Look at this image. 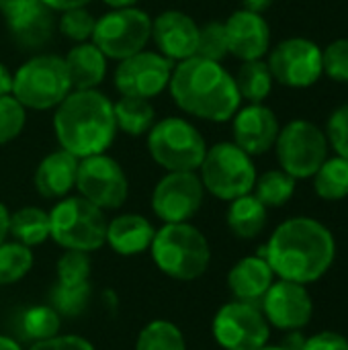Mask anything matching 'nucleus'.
I'll return each mask as SVG.
<instances>
[{"instance_id":"obj_41","label":"nucleus","mask_w":348,"mask_h":350,"mask_svg":"<svg viewBox=\"0 0 348 350\" xmlns=\"http://www.w3.org/2000/svg\"><path fill=\"white\" fill-rule=\"evenodd\" d=\"M29 350H96L92 347V342H88L82 336L76 334H57L53 338L41 340V342H33Z\"/></svg>"},{"instance_id":"obj_28","label":"nucleus","mask_w":348,"mask_h":350,"mask_svg":"<svg viewBox=\"0 0 348 350\" xmlns=\"http://www.w3.org/2000/svg\"><path fill=\"white\" fill-rule=\"evenodd\" d=\"M234 80H236L240 98H246L248 103H263L271 94L273 82H275L269 70V64L263 59L242 62Z\"/></svg>"},{"instance_id":"obj_46","label":"nucleus","mask_w":348,"mask_h":350,"mask_svg":"<svg viewBox=\"0 0 348 350\" xmlns=\"http://www.w3.org/2000/svg\"><path fill=\"white\" fill-rule=\"evenodd\" d=\"M304 342H306V336H302V332L295 330V332H287V338L283 340L281 347H285L287 350H302Z\"/></svg>"},{"instance_id":"obj_33","label":"nucleus","mask_w":348,"mask_h":350,"mask_svg":"<svg viewBox=\"0 0 348 350\" xmlns=\"http://www.w3.org/2000/svg\"><path fill=\"white\" fill-rule=\"evenodd\" d=\"M135 350H187V340L174 322L152 320L137 334Z\"/></svg>"},{"instance_id":"obj_21","label":"nucleus","mask_w":348,"mask_h":350,"mask_svg":"<svg viewBox=\"0 0 348 350\" xmlns=\"http://www.w3.org/2000/svg\"><path fill=\"white\" fill-rule=\"evenodd\" d=\"M78 162L80 158L72 156L66 150H55L47 154L33 176L35 189L43 199H64L70 195L72 189H76V174H78Z\"/></svg>"},{"instance_id":"obj_39","label":"nucleus","mask_w":348,"mask_h":350,"mask_svg":"<svg viewBox=\"0 0 348 350\" xmlns=\"http://www.w3.org/2000/svg\"><path fill=\"white\" fill-rule=\"evenodd\" d=\"M324 74L336 82L348 84V39H336L322 51Z\"/></svg>"},{"instance_id":"obj_48","label":"nucleus","mask_w":348,"mask_h":350,"mask_svg":"<svg viewBox=\"0 0 348 350\" xmlns=\"http://www.w3.org/2000/svg\"><path fill=\"white\" fill-rule=\"evenodd\" d=\"M0 350H23V349H21V345H18L16 340H12V338H8V336H2V334H0Z\"/></svg>"},{"instance_id":"obj_22","label":"nucleus","mask_w":348,"mask_h":350,"mask_svg":"<svg viewBox=\"0 0 348 350\" xmlns=\"http://www.w3.org/2000/svg\"><path fill=\"white\" fill-rule=\"evenodd\" d=\"M156 228L139 213H121L107 221L105 244L119 256H137L150 250Z\"/></svg>"},{"instance_id":"obj_40","label":"nucleus","mask_w":348,"mask_h":350,"mask_svg":"<svg viewBox=\"0 0 348 350\" xmlns=\"http://www.w3.org/2000/svg\"><path fill=\"white\" fill-rule=\"evenodd\" d=\"M326 137L328 146L336 152V156L348 160V103L330 115L326 125Z\"/></svg>"},{"instance_id":"obj_2","label":"nucleus","mask_w":348,"mask_h":350,"mask_svg":"<svg viewBox=\"0 0 348 350\" xmlns=\"http://www.w3.org/2000/svg\"><path fill=\"white\" fill-rule=\"evenodd\" d=\"M168 90L183 113L211 123L232 121L242 103L236 80L222 62L199 55L174 64Z\"/></svg>"},{"instance_id":"obj_18","label":"nucleus","mask_w":348,"mask_h":350,"mask_svg":"<svg viewBox=\"0 0 348 350\" xmlns=\"http://www.w3.org/2000/svg\"><path fill=\"white\" fill-rule=\"evenodd\" d=\"M279 131L281 125L275 111L263 103H250L248 107L238 109L232 117L234 144L250 156H260L275 148Z\"/></svg>"},{"instance_id":"obj_38","label":"nucleus","mask_w":348,"mask_h":350,"mask_svg":"<svg viewBox=\"0 0 348 350\" xmlns=\"http://www.w3.org/2000/svg\"><path fill=\"white\" fill-rule=\"evenodd\" d=\"M55 281H90L92 262L86 252L66 250L55 265Z\"/></svg>"},{"instance_id":"obj_4","label":"nucleus","mask_w":348,"mask_h":350,"mask_svg":"<svg viewBox=\"0 0 348 350\" xmlns=\"http://www.w3.org/2000/svg\"><path fill=\"white\" fill-rule=\"evenodd\" d=\"M150 252L160 273L174 281H195L207 273L211 262L205 234L189 221L164 224L156 230Z\"/></svg>"},{"instance_id":"obj_32","label":"nucleus","mask_w":348,"mask_h":350,"mask_svg":"<svg viewBox=\"0 0 348 350\" xmlns=\"http://www.w3.org/2000/svg\"><path fill=\"white\" fill-rule=\"evenodd\" d=\"M297 180L287 174L285 170H267L265 174L256 176L254 183V197L269 209V207H283L285 203L291 201L295 193Z\"/></svg>"},{"instance_id":"obj_15","label":"nucleus","mask_w":348,"mask_h":350,"mask_svg":"<svg viewBox=\"0 0 348 350\" xmlns=\"http://www.w3.org/2000/svg\"><path fill=\"white\" fill-rule=\"evenodd\" d=\"M205 199V187L197 172H166L152 193V211L164 224L191 221Z\"/></svg>"},{"instance_id":"obj_23","label":"nucleus","mask_w":348,"mask_h":350,"mask_svg":"<svg viewBox=\"0 0 348 350\" xmlns=\"http://www.w3.org/2000/svg\"><path fill=\"white\" fill-rule=\"evenodd\" d=\"M275 283V273L263 254L246 256L238 260L228 273V287L238 301L258 304Z\"/></svg>"},{"instance_id":"obj_27","label":"nucleus","mask_w":348,"mask_h":350,"mask_svg":"<svg viewBox=\"0 0 348 350\" xmlns=\"http://www.w3.org/2000/svg\"><path fill=\"white\" fill-rule=\"evenodd\" d=\"M8 236L29 248L41 246L49 238V213L35 205L21 207L18 211L10 213Z\"/></svg>"},{"instance_id":"obj_31","label":"nucleus","mask_w":348,"mask_h":350,"mask_svg":"<svg viewBox=\"0 0 348 350\" xmlns=\"http://www.w3.org/2000/svg\"><path fill=\"white\" fill-rule=\"evenodd\" d=\"M18 328L23 332L25 340L41 342L47 338H53L59 334L62 328V316L51 306H31L21 314Z\"/></svg>"},{"instance_id":"obj_29","label":"nucleus","mask_w":348,"mask_h":350,"mask_svg":"<svg viewBox=\"0 0 348 350\" xmlns=\"http://www.w3.org/2000/svg\"><path fill=\"white\" fill-rule=\"evenodd\" d=\"M90 297H92L90 281H55L49 291V299H51L49 306L59 316L78 318L88 308Z\"/></svg>"},{"instance_id":"obj_49","label":"nucleus","mask_w":348,"mask_h":350,"mask_svg":"<svg viewBox=\"0 0 348 350\" xmlns=\"http://www.w3.org/2000/svg\"><path fill=\"white\" fill-rule=\"evenodd\" d=\"M111 8H125V6H135L139 0H103Z\"/></svg>"},{"instance_id":"obj_16","label":"nucleus","mask_w":348,"mask_h":350,"mask_svg":"<svg viewBox=\"0 0 348 350\" xmlns=\"http://www.w3.org/2000/svg\"><path fill=\"white\" fill-rule=\"evenodd\" d=\"M260 310L271 328L295 332L310 324L314 316V301L306 285L279 279L260 299Z\"/></svg>"},{"instance_id":"obj_13","label":"nucleus","mask_w":348,"mask_h":350,"mask_svg":"<svg viewBox=\"0 0 348 350\" xmlns=\"http://www.w3.org/2000/svg\"><path fill=\"white\" fill-rule=\"evenodd\" d=\"M273 80L289 88H310L322 74V49L306 37H289L277 43L269 55Z\"/></svg>"},{"instance_id":"obj_1","label":"nucleus","mask_w":348,"mask_h":350,"mask_svg":"<svg viewBox=\"0 0 348 350\" xmlns=\"http://www.w3.org/2000/svg\"><path fill=\"white\" fill-rule=\"evenodd\" d=\"M260 254L275 277L310 285L320 281L334 265L336 240L314 217H289L275 228Z\"/></svg>"},{"instance_id":"obj_9","label":"nucleus","mask_w":348,"mask_h":350,"mask_svg":"<svg viewBox=\"0 0 348 350\" xmlns=\"http://www.w3.org/2000/svg\"><path fill=\"white\" fill-rule=\"evenodd\" d=\"M152 39V18L137 6L111 8L96 18L92 43L107 59H125L146 49Z\"/></svg>"},{"instance_id":"obj_10","label":"nucleus","mask_w":348,"mask_h":350,"mask_svg":"<svg viewBox=\"0 0 348 350\" xmlns=\"http://www.w3.org/2000/svg\"><path fill=\"white\" fill-rule=\"evenodd\" d=\"M328 148L326 131L306 119H295L281 127L275 142L281 170L291 174L295 180L312 178L328 158Z\"/></svg>"},{"instance_id":"obj_5","label":"nucleus","mask_w":348,"mask_h":350,"mask_svg":"<svg viewBox=\"0 0 348 350\" xmlns=\"http://www.w3.org/2000/svg\"><path fill=\"white\" fill-rule=\"evenodd\" d=\"M72 92L64 57L37 53L12 74V96L33 111H51Z\"/></svg>"},{"instance_id":"obj_42","label":"nucleus","mask_w":348,"mask_h":350,"mask_svg":"<svg viewBox=\"0 0 348 350\" xmlns=\"http://www.w3.org/2000/svg\"><path fill=\"white\" fill-rule=\"evenodd\" d=\"M302 350H348V338L338 332L324 330L306 338Z\"/></svg>"},{"instance_id":"obj_37","label":"nucleus","mask_w":348,"mask_h":350,"mask_svg":"<svg viewBox=\"0 0 348 350\" xmlns=\"http://www.w3.org/2000/svg\"><path fill=\"white\" fill-rule=\"evenodd\" d=\"M197 55L213 62H222L228 55V37L226 27L219 21H211L203 27H199V43H197Z\"/></svg>"},{"instance_id":"obj_8","label":"nucleus","mask_w":348,"mask_h":350,"mask_svg":"<svg viewBox=\"0 0 348 350\" xmlns=\"http://www.w3.org/2000/svg\"><path fill=\"white\" fill-rule=\"evenodd\" d=\"M256 176L258 174L252 156L234 142H219L207 148L199 166V178L205 187V193L228 203L252 193Z\"/></svg>"},{"instance_id":"obj_34","label":"nucleus","mask_w":348,"mask_h":350,"mask_svg":"<svg viewBox=\"0 0 348 350\" xmlns=\"http://www.w3.org/2000/svg\"><path fill=\"white\" fill-rule=\"evenodd\" d=\"M35 256L29 246L21 242L0 244V285H12L29 275Z\"/></svg>"},{"instance_id":"obj_14","label":"nucleus","mask_w":348,"mask_h":350,"mask_svg":"<svg viewBox=\"0 0 348 350\" xmlns=\"http://www.w3.org/2000/svg\"><path fill=\"white\" fill-rule=\"evenodd\" d=\"M172 68L174 62H170L162 53L144 49L119 62L113 76V84L121 96L150 100L168 88Z\"/></svg>"},{"instance_id":"obj_25","label":"nucleus","mask_w":348,"mask_h":350,"mask_svg":"<svg viewBox=\"0 0 348 350\" xmlns=\"http://www.w3.org/2000/svg\"><path fill=\"white\" fill-rule=\"evenodd\" d=\"M267 219H269L267 207L252 193L230 201L226 213L230 232L240 240H252L260 236L263 230L267 228Z\"/></svg>"},{"instance_id":"obj_17","label":"nucleus","mask_w":348,"mask_h":350,"mask_svg":"<svg viewBox=\"0 0 348 350\" xmlns=\"http://www.w3.org/2000/svg\"><path fill=\"white\" fill-rule=\"evenodd\" d=\"M0 12L10 37L25 49L43 47L53 35V10L41 0H0Z\"/></svg>"},{"instance_id":"obj_19","label":"nucleus","mask_w":348,"mask_h":350,"mask_svg":"<svg viewBox=\"0 0 348 350\" xmlns=\"http://www.w3.org/2000/svg\"><path fill=\"white\" fill-rule=\"evenodd\" d=\"M152 39L158 53L176 64L197 55L199 25L183 10H164L152 18Z\"/></svg>"},{"instance_id":"obj_24","label":"nucleus","mask_w":348,"mask_h":350,"mask_svg":"<svg viewBox=\"0 0 348 350\" xmlns=\"http://www.w3.org/2000/svg\"><path fill=\"white\" fill-rule=\"evenodd\" d=\"M72 90H94L107 76V55L92 43H76L64 57Z\"/></svg>"},{"instance_id":"obj_26","label":"nucleus","mask_w":348,"mask_h":350,"mask_svg":"<svg viewBox=\"0 0 348 350\" xmlns=\"http://www.w3.org/2000/svg\"><path fill=\"white\" fill-rule=\"evenodd\" d=\"M113 115L117 129L131 137L146 135L156 123V111L146 98L121 96L117 103H113Z\"/></svg>"},{"instance_id":"obj_20","label":"nucleus","mask_w":348,"mask_h":350,"mask_svg":"<svg viewBox=\"0 0 348 350\" xmlns=\"http://www.w3.org/2000/svg\"><path fill=\"white\" fill-rule=\"evenodd\" d=\"M228 37V53L242 62L263 59L271 47V27L263 14L246 8L236 10L224 23Z\"/></svg>"},{"instance_id":"obj_11","label":"nucleus","mask_w":348,"mask_h":350,"mask_svg":"<svg viewBox=\"0 0 348 350\" xmlns=\"http://www.w3.org/2000/svg\"><path fill=\"white\" fill-rule=\"evenodd\" d=\"M211 334L224 350H260L269 345L271 326L258 304L234 299L213 316Z\"/></svg>"},{"instance_id":"obj_50","label":"nucleus","mask_w":348,"mask_h":350,"mask_svg":"<svg viewBox=\"0 0 348 350\" xmlns=\"http://www.w3.org/2000/svg\"><path fill=\"white\" fill-rule=\"evenodd\" d=\"M260 350H287V349H285V347H281V345H279V347H269V345H267V347H263Z\"/></svg>"},{"instance_id":"obj_45","label":"nucleus","mask_w":348,"mask_h":350,"mask_svg":"<svg viewBox=\"0 0 348 350\" xmlns=\"http://www.w3.org/2000/svg\"><path fill=\"white\" fill-rule=\"evenodd\" d=\"M275 0H242V8L250 10V12H258L263 14L265 10H269L273 6Z\"/></svg>"},{"instance_id":"obj_6","label":"nucleus","mask_w":348,"mask_h":350,"mask_svg":"<svg viewBox=\"0 0 348 350\" xmlns=\"http://www.w3.org/2000/svg\"><path fill=\"white\" fill-rule=\"evenodd\" d=\"M105 211L84 197H64L49 211V238L64 250L94 252L105 246Z\"/></svg>"},{"instance_id":"obj_7","label":"nucleus","mask_w":348,"mask_h":350,"mask_svg":"<svg viewBox=\"0 0 348 350\" xmlns=\"http://www.w3.org/2000/svg\"><path fill=\"white\" fill-rule=\"evenodd\" d=\"M152 160L166 172H197L207 144L201 131L183 117H166L146 133Z\"/></svg>"},{"instance_id":"obj_44","label":"nucleus","mask_w":348,"mask_h":350,"mask_svg":"<svg viewBox=\"0 0 348 350\" xmlns=\"http://www.w3.org/2000/svg\"><path fill=\"white\" fill-rule=\"evenodd\" d=\"M12 92V74L10 70L0 62V96Z\"/></svg>"},{"instance_id":"obj_12","label":"nucleus","mask_w":348,"mask_h":350,"mask_svg":"<svg viewBox=\"0 0 348 350\" xmlns=\"http://www.w3.org/2000/svg\"><path fill=\"white\" fill-rule=\"evenodd\" d=\"M76 191L98 209L111 211L125 205L129 195V180L123 166L115 158L96 154L78 162Z\"/></svg>"},{"instance_id":"obj_36","label":"nucleus","mask_w":348,"mask_h":350,"mask_svg":"<svg viewBox=\"0 0 348 350\" xmlns=\"http://www.w3.org/2000/svg\"><path fill=\"white\" fill-rule=\"evenodd\" d=\"M27 123V109L12 96H0V146L16 139Z\"/></svg>"},{"instance_id":"obj_35","label":"nucleus","mask_w":348,"mask_h":350,"mask_svg":"<svg viewBox=\"0 0 348 350\" xmlns=\"http://www.w3.org/2000/svg\"><path fill=\"white\" fill-rule=\"evenodd\" d=\"M94 25H96V16L86 6H76V8L62 10L59 18H57L59 33L66 39L74 41V43L90 41L92 33H94Z\"/></svg>"},{"instance_id":"obj_30","label":"nucleus","mask_w":348,"mask_h":350,"mask_svg":"<svg viewBox=\"0 0 348 350\" xmlns=\"http://www.w3.org/2000/svg\"><path fill=\"white\" fill-rule=\"evenodd\" d=\"M314 191L324 201H343L348 197V160L334 156L326 158L316 170Z\"/></svg>"},{"instance_id":"obj_3","label":"nucleus","mask_w":348,"mask_h":350,"mask_svg":"<svg viewBox=\"0 0 348 350\" xmlns=\"http://www.w3.org/2000/svg\"><path fill=\"white\" fill-rule=\"evenodd\" d=\"M53 131L62 150L76 158L107 154L117 135L113 100L94 90H72L53 109Z\"/></svg>"},{"instance_id":"obj_47","label":"nucleus","mask_w":348,"mask_h":350,"mask_svg":"<svg viewBox=\"0 0 348 350\" xmlns=\"http://www.w3.org/2000/svg\"><path fill=\"white\" fill-rule=\"evenodd\" d=\"M8 221H10V211L6 209L4 203H0V244H4L8 238Z\"/></svg>"},{"instance_id":"obj_43","label":"nucleus","mask_w":348,"mask_h":350,"mask_svg":"<svg viewBox=\"0 0 348 350\" xmlns=\"http://www.w3.org/2000/svg\"><path fill=\"white\" fill-rule=\"evenodd\" d=\"M47 8H51L53 12H62L68 8H76V6H86L90 0H41Z\"/></svg>"}]
</instances>
